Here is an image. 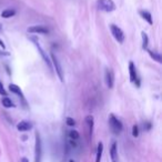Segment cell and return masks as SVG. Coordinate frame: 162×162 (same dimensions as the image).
Returning a JSON list of instances; mask_svg holds the SVG:
<instances>
[{
  "label": "cell",
  "mask_w": 162,
  "mask_h": 162,
  "mask_svg": "<svg viewBox=\"0 0 162 162\" xmlns=\"http://www.w3.org/2000/svg\"><path fill=\"white\" fill-rule=\"evenodd\" d=\"M102 152H103V143L99 142L98 143V148H97V156H96V162H100L101 156H102Z\"/></svg>",
  "instance_id": "cell-15"
},
{
  "label": "cell",
  "mask_w": 162,
  "mask_h": 162,
  "mask_svg": "<svg viewBox=\"0 0 162 162\" xmlns=\"http://www.w3.org/2000/svg\"><path fill=\"white\" fill-rule=\"evenodd\" d=\"M0 47H2L3 49L6 48V46H5V44H3V41H2V40H0Z\"/></svg>",
  "instance_id": "cell-26"
},
{
  "label": "cell",
  "mask_w": 162,
  "mask_h": 162,
  "mask_svg": "<svg viewBox=\"0 0 162 162\" xmlns=\"http://www.w3.org/2000/svg\"><path fill=\"white\" fill-rule=\"evenodd\" d=\"M140 15H141V17L149 24V25H152L153 24V20H152V17H151V13L149 11H145V10H141L140 11Z\"/></svg>",
  "instance_id": "cell-12"
},
{
  "label": "cell",
  "mask_w": 162,
  "mask_h": 162,
  "mask_svg": "<svg viewBox=\"0 0 162 162\" xmlns=\"http://www.w3.org/2000/svg\"><path fill=\"white\" fill-rule=\"evenodd\" d=\"M32 41L35 42V44H36V47L38 48V50H39V52H40V55H41V57L44 58V62L48 64V67L49 68H51V62H50V60H49V58H48V56L46 55V52H44V50L41 48V46L39 44V41L38 40H36V39H33L32 38Z\"/></svg>",
  "instance_id": "cell-9"
},
{
  "label": "cell",
  "mask_w": 162,
  "mask_h": 162,
  "mask_svg": "<svg viewBox=\"0 0 162 162\" xmlns=\"http://www.w3.org/2000/svg\"><path fill=\"white\" fill-rule=\"evenodd\" d=\"M69 144L72 147V148H77V142L75 140H72V139H69Z\"/></svg>",
  "instance_id": "cell-24"
},
{
  "label": "cell",
  "mask_w": 162,
  "mask_h": 162,
  "mask_svg": "<svg viewBox=\"0 0 162 162\" xmlns=\"http://www.w3.org/2000/svg\"><path fill=\"white\" fill-rule=\"evenodd\" d=\"M9 90L11 91V92H13V93L18 94L19 97L21 98L22 100H25V97H24V93H22V91H21V89L17 86V84H13V83H10L9 84Z\"/></svg>",
  "instance_id": "cell-11"
},
{
  "label": "cell",
  "mask_w": 162,
  "mask_h": 162,
  "mask_svg": "<svg viewBox=\"0 0 162 162\" xmlns=\"http://www.w3.org/2000/svg\"><path fill=\"white\" fill-rule=\"evenodd\" d=\"M141 36H142V48L143 49H147L148 48V44H149V38H148V35L145 33V32H142L141 33Z\"/></svg>",
  "instance_id": "cell-18"
},
{
  "label": "cell",
  "mask_w": 162,
  "mask_h": 162,
  "mask_svg": "<svg viewBox=\"0 0 162 162\" xmlns=\"http://www.w3.org/2000/svg\"><path fill=\"white\" fill-rule=\"evenodd\" d=\"M110 30H111V33H112L113 38L118 41L119 44H122V42L125 41V33H123V31L119 28L118 26L111 25L110 26Z\"/></svg>",
  "instance_id": "cell-5"
},
{
  "label": "cell",
  "mask_w": 162,
  "mask_h": 162,
  "mask_svg": "<svg viewBox=\"0 0 162 162\" xmlns=\"http://www.w3.org/2000/svg\"><path fill=\"white\" fill-rule=\"evenodd\" d=\"M28 32L30 33H41V35H47L49 33V30L44 26H32L28 28Z\"/></svg>",
  "instance_id": "cell-7"
},
{
  "label": "cell",
  "mask_w": 162,
  "mask_h": 162,
  "mask_svg": "<svg viewBox=\"0 0 162 162\" xmlns=\"http://www.w3.org/2000/svg\"><path fill=\"white\" fill-rule=\"evenodd\" d=\"M69 138L72 139V140H78L79 139V132L77 130L69 131Z\"/></svg>",
  "instance_id": "cell-20"
},
{
  "label": "cell",
  "mask_w": 162,
  "mask_h": 162,
  "mask_svg": "<svg viewBox=\"0 0 162 162\" xmlns=\"http://www.w3.org/2000/svg\"><path fill=\"white\" fill-rule=\"evenodd\" d=\"M148 52H149L150 57L154 60V61H156V62L161 63L162 62V57L160 56V53H158V52H154V51H151V50H148Z\"/></svg>",
  "instance_id": "cell-16"
},
{
  "label": "cell",
  "mask_w": 162,
  "mask_h": 162,
  "mask_svg": "<svg viewBox=\"0 0 162 162\" xmlns=\"http://www.w3.org/2000/svg\"><path fill=\"white\" fill-rule=\"evenodd\" d=\"M109 125H110V128H111L112 132L113 133H116V134L120 133V132L122 131V129H123V125L121 123V121H120L118 118H116L113 114H110Z\"/></svg>",
  "instance_id": "cell-2"
},
{
  "label": "cell",
  "mask_w": 162,
  "mask_h": 162,
  "mask_svg": "<svg viewBox=\"0 0 162 162\" xmlns=\"http://www.w3.org/2000/svg\"><path fill=\"white\" fill-rule=\"evenodd\" d=\"M32 128V123L29 121H20L17 125V129L19 131H28Z\"/></svg>",
  "instance_id": "cell-10"
},
{
  "label": "cell",
  "mask_w": 162,
  "mask_h": 162,
  "mask_svg": "<svg viewBox=\"0 0 162 162\" xmlns=\"http://www.w3.org/2000/svg\"><path fill=\"white\" fill-rule=\"evenodd\" d=\"M110 154H111V159H112L113 162H117L116 160H117V144L113 143L112 145H111V150H110Z\"/></svg>",
  "instance_id": "cell-17"
},
{
  "label": "cell",
  "mask_w": 162,
  "mask_h": 162,
  "mask_svg": "<svg viewBox=\"0 0 162 162\" xmlns=\"http://www.w3.org/2000/svg\"><path fill=\"white\" fill-rule=\"evenodd\" d=\"M35 156L36 162H41L42 158V144H41V138L39 133H36V147H35Z\"/></svg>",
  "instance_id": "cell-3"
},
{
  "label": "cell",
  "mask_w": 162,
  "mask_h": 162,
  "mask_svg": "<svg viewBox=\"0 0 162 162\" xmlns=\"http://www.w3.org/2000/svg\"><path fill=\"white\" fill-rule=\"evenodd\" d=\"M132 136L134 138L139 137V127L137 125H134L132 127Z\"/></svg>",
  "instance_id": "cell-21"
},
{
  "label": "cell",
  "mask_w": 162,
  "mask_h": 162,
  "mask_svg": "<svg viewBox=\"0 0 162 162\" xmlns=\"http://www.w3.org/2000/svg\"><path fill=\"white\" fill-rule=\"evenodd\" d=\"M16 15V10H13V9H6V10H3L2 13H1V17L5 19H8V18H11Z\"/></svg>",
  "instance_id": "cell-14"
},
{
  "label": "cell",
  "mask_w": 162,
  "mask_h": 162,
  "mask_svg": "<svg viewBox=\"0 0 162 162\" xmlns=\"http://www.w3.org/2000/svg\"><path fill=\"white\" fill-rule=\"evenodd\" d=\"M51 60H52V63H53V67H55V70H56L57 75L59 77V79L61 82H63V70L62 67H61V63L59 61V59L57 58V56L55 53H51Z\"/></svg>",
  "instance_id": "cell-4"
},
{
  "label": "cell",
  "mask_w": 162,
  "mask_h": 162,
  "mask_svg": "<svg viewBox=\"0 0 162 162\" xmlns=\"http://www.w3.org/2000/svg\"><path fill=\"white\" fill-rule=\"evenodd\" d=\"M0 94L3 96V97H7V91H6V89L3 88V84H2L1 81H0Z\"/></svg>",
  "instance_id": "cell-22"
},
{
  "label": "cell",
  "mask_w": 162,
  "mask_h": 162,
  "mask_svg": "<svg viewBox=\"0 0 162 162\" xmlns=\"http://www.w3.org/2000/svg\"><path fill=\"white\" fill-rule=\"evenodd\" d=\"M69 162H75V161H73V160H70V161H69Z\"/></svg>",
  "instance_id": "cell-27"
},
{
  "label": "cell",
  "mask_w": 162,
  "mask_h": 162,
  "mask_svg": "<svg viewBox=\"0 0 162 162\" xmlns=\"http://www.w3.org/2000/svg\"><path fill=\"white\" fill-rule=\"evenodd\" d=\"M129 73H130V81L131 82H137V84L139 86V81H138V75L137 70H136V66L134 63L130 61L129 62Z\"/></svg>",
  "instance_id": "cell-8"
},
{
  "label": "cell",
  "mask_w": 162,
  "mask_h": 162,
  "mask_svg": "<svg viewBox=\"0 0 162 162\" xmlns=\"http://www.w3.org/2000/svg\"><path fill=\"white\" fill-rule=\"evenodd\" d=\"M66 122H67V125H68L69 127H73V125H75V121L72 118H67Z\"/></svg>",
  "instance_id": "cell-23"
},
{
  "label": "cell",
  "mask_w": 162,
  "mask_h": 162,
  "mask_svg": "<svg viewBox=\"0 0 162 162\" xmlns=\"http://www.w3.org/2000/svg\"><path fill=\"white\" fill-rule=\"evenodd\" d=\"M86 123L88 125V130H89V134H92V130H93V117L92 116H88L86 118Z\"/></svg>",
  "instance_id": "cell-13"
},
{
  "label": "cell",
  "mask_w": 162,
  "mask_h": 162,
  "mask_svg": "<svg viewBox=\"0 0 162 162\" xmlns=\"http://www.w3.org/2000/svg\"><path fill=\"white\" fill-rule=\"evenodd\" d=\"M97 8L105 12H112L116 10V3L112 0H97Z\"/></svg>",
  "instance_id": "cell-1"
},
{
  "label": "cell",
  "mask_w": 162,
  "mask_h": 162,
  "mask_svg": "<svg viewBox=\"0 0 162 162\" xmlns=\"http://www.w3.org/2000/svg\"><path fill=\"white\" fill-rule=\"evenodd\" d=\"M106 83L107 87L109 89H112L113 84H114V75H113V71L111 69H107L106 70Z\"/></svg>",
  "instance_id": "cell-6"
},
{
  "label": "cell",
  "mask_w": 162,
  "mask_h": 162,
  "mask_svg": "<svg viewBox=\"0 0 162 162\" xmlns=\"http://www.w3.org/2000/svg\"><path fill=\"white\" fill-rule=\"evenodd\" d=\"M2 106L6 107V108H11V107H13V103L8 97H3L2 98Z\"/></svg>",
  "instance_id": "cell-19"
},
{
  "label": "cell",
  "mask_w": 162,
  "mask_h": 162,
  "mask_svg": "<svg viewBox=\"0 0 162 162\" xmlns=\"http://www.w3.org/2000/svg\"><path fill=\"white\" fill-rule=\"evenodd\" d=\"M20 162H29V160H28L27 158H21V160H20Z\"/></svg>",
  "instance_id": "cell-25"
}]
</instances>
